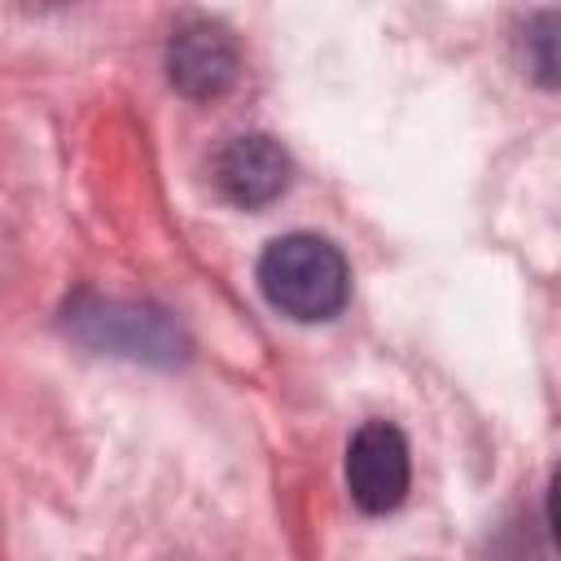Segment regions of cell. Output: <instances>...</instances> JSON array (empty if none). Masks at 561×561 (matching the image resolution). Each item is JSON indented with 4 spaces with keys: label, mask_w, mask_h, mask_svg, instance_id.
<instances>
[{
    "label": "cell",
    "mask_w": 561,
    "mask_h": 561,
    "mask_svg": "<svg viewBox=\"0 0 561 561\" xmlns=\"http://www.w3.org/2000/svg\"><path fill=\"white\" fill-rule=\"evenodd\" d=\"M412 482L408 438L390 421H364L346 443V491L364 513H390Z\"/></svg>",
    "instance_id": "2"
},
{
    "label": "cell",
    "mask_w": 561,
    "mask_h": 561,
    "mask_svg": "<svg viewBox=\"0 0 561 561\" xmlns=\"http://www.w3.org/2000/svg\"><path fill=\"white\" fill-rule=\"evenodd\" d=\"M517 57L535 83L561 88V9H539L522 22Z\"/></svg>",
    "instance_id": "5"
},
{
    "label": "cell",
    "mask_w": 561,
    "mask_h": 561,
    "mask_svg": "<svg viewBox=\"0 0 561 561\" xmlns=\"http://www.w3.org/2000/svg\"><path fill=\"white\" fill-rule=\"evenodd\" d=\"M215 184L237 206H267L289 184V153L263 131L232 136L215 158Z\"/></svg>",
    "instance_id": "4"
},
{
    "label": "cell",
    "mask_w": 561,
    "mask_h": 561,
    "mask_svg": "<svg viewBox=\"0 0 561 561\" xmlns=\"http://www.w3.org/2000/svg\"><path fill=\"white\" fill-rule=\"evenodd\" d=\"M259 289L280 316L316 324V320H333L346 307L351 267L333 241L316 232H289L263 250Z\"/></svg>",
    "instance_id": "1"
},
{
    "label": "cell",
    "mask_w": 561,
    "mask_h": 561,
    "mask_svg": "<svg viewBox=\"0 0 561 561\" xmlns=\"http://www.w3.org/2000/svg\"><path fill=\"white\" fill-rule=\"evenodd\" d=\"M548 530H552V539L561 548V465H557V473L548 482Z\"/></svg>",
    "instance_id": "6"
},
{
    "label": "cell",
    "mask_w": 561,
    "mask_h": 561,
    "mask_svg": "<svg viewBox=\"0 0 561 561\" xmlns=\"http://www.w3.org/2000/svg\"><path fill=\"white\" fill-rule=\"evenodd\" d=\"M237 44L215 22H184L167 44V75L184 96H219L237 79Z\"/></svg>",
    "instance_id": "3"
}]
</instances>
